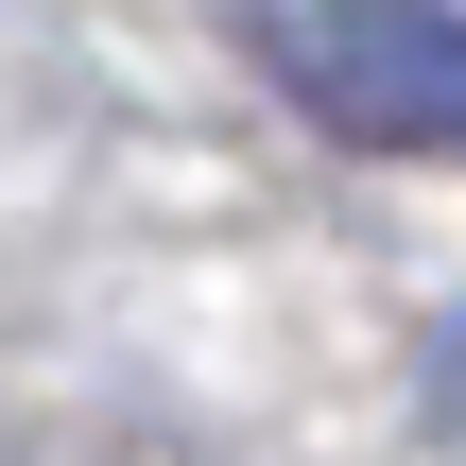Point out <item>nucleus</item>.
<instances>
[{"label":"nucleus","mask_w":466,"mask_h":466,"mask_svg":"<svg viewBox=\"0 0 466 466\" xmlns=\"http://www.w3.org/2000/svg\"><path fill=\"white\" fill-rule=\"evenodd\" d=\"M242 52L363 156H466V0H242Z\"/></svg>","instance_id":"nucleus-1"}]
</instances>
